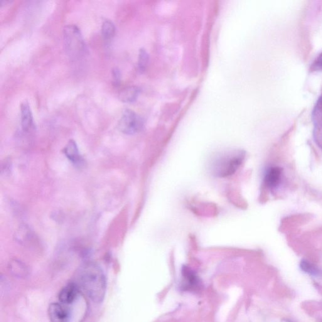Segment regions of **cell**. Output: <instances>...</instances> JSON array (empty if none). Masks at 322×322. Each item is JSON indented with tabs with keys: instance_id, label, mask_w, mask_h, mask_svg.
Segmentation results:
<instances>
[{
	"instance_id": "obj_2",
	"label": "cell",
	"mask_w": 322,
	"mask_h": 322,
	"mask_svg": "<svg viewBox=\"0 0 322 322\" xmlns=\"http://www.w3.org/2000/svg\"><path fill=\"white\" fill-rule=\"evenodd\" d=\"M244 157V152L241 151L225 154L214 160L211 170L214 175L220 178L232 175L242 165Z\"/></svg>"
},
{
	"instance_id": "obj_17",
	"label": "cell",
	"mask_w": 322,
	"mask_h": 322,
	"mask_svg": "<svg viewBox=\"0 0 322 322\" xmlns=\"http://www.w3.org/2000/svg\"><path fill=\"white\" fill-rule=\"evenodd\" d=\"M112 77L115 85H119L120 83V80H121V73H120L119 69L117 68L113 69Z\"/></svg>"
},
{
	"instance_id": "obj_13",
	"label": "cell",
	"mask_w": 322,
	"mask_h": 322,
	"mask_svg": "<svg viewBox=\"0 0 322 322\" xmlns=\"http://www.w3.org/2000/svg\"><path fill=\"white\" fill-rule=\"evenodd\" d=\"M102 33L105 40H110L115 36V27L112 21H105L102 27Z\"/></svg>"
},
{
	"instance_id": "obj_12",
	"label": "cell",
	"mask_w": 322,
	"mask_h": 322,
	"mask_svg": "<svg viewBox=\"0 0 322 322\" xmlns=\"http://www.w3.org/2000/svg\"><path fill=\"white\" fill-rule=\"evenodd\" d=\"M64 152L68 157L69 160H70L73 163H77L80 160V153H79V150L77 145L75 141L71 140L69 141L67 145L64 149Z\"/></svg>"
},
{
	"instance_id": "obj_6",
	"label": "cell",
	"mask_w": 322,
	"mask_h": 322,
	"mask_svg": "<svg viewBox=\"0 0 322 322\" xmlns=\"http://www.w3.org/2000/svg\"><path fill=\"white\" fill-rule=\"evenodd\" d=\"M48 316L51 322H68L69 311L60 303H51L48 308Z\"/></svg>"
},
{
	"instance_id": "obj_4",
	"label": "cell",
	"mask_w": 322,
	"mask_h": 322,
	"mask_svg": "<svg viewBox=\"0 0 322 322\" xmlns=\"http://www.w3.org/2000/svg\"><path fill=\"white\" fill-rule=\"evenodd\" d=\"M118 127L122 133L127 135H134L141 132L144 127V119L131 110H125L123 113L118 124Z\"/></svg>"
},
{
	"instance_id": "obj_3",
	"label": "cell",
	"mask_w": 322,
	"mask_h": 322,
	"mask_svg": "<svg viewBox=\"0 0 322 322\" xmlns=\"http://www.w3.org/2000/svg\"><path fill=\"white\" fill-rule=\"evenodd\" d=\"M64 45L66 53L71 58H77L85 51L84 39L80 29L74 25H69L64 29Z\"/></svg>"
},
{
	"instance_id": "obj_1",
	"label": "cell",
	"mask_w": 322,
	"mask_h": 322,
	"mask_svg": "<svg viewBox=\"0 0 322 322\" xmlns=\"http://www.w3.org/2000/svg\"><path fill=\"white\" fill-rule=\"evenodd\" d=\"M78 282L88 298L96 303L103 300L107 289V281L99 265L94 263L83 265L78 272Z\"/></svg>"
},
{
	"instance_id": "obj_5",
	"label": "cell",
	"mask_w": 322,
	"mask_h": 322,
	"mask_svg": "<svg viewBox=\"0 0 322 322\" xmlns=\"http://www.w3.org/2000/svg\"><path fill=\"white\" fill-rule=\"evenodd\" d=\"M314 137L319 144H322V97L319 98L312 112Z\"/></svg>"
},
{
	"instance_id": "obj_9",
	"label": "cell",
	"mask_w": 322,
	"mask_h": 322,
	"mask_svg": "<svg viewBox=\"0 0 322 322\" xmlns=\"http://www.w3.org/2000/svg\"><path fill=\"white\" fill-rule=\"evenodd\" d=\"M282 170L278 167H272L267 171L265 176V183L269 188H276L281 181Z\"/></svg>"
},
{
	"instance_id": "obj_10",
	"label": "cell",
	"mask_w": 322,
	"mask_h": 322,
	"mask_svg": "<svg viewBox=\"0 0 322 322\" xmlns=\"http://www.w3.org/2000/svg\"><path fill=\"white\" fill-rule=\"evenodd\" d=\"M141 93V90L137 87H129L120 91L119 98L124 103H133L136 102Z\"/></svg>"
},
{
	"instance_id": "obj_7",
	"label": "cell",
	"mask_w": 322,
	"mask_h": 322,
	"mask_svg": "<svg viewBox=\"0 0 322 322\" xmlns=\"http://www.w3.org/2000/svg\"><path fill=\"white\" fill-rule=\"evenodd\" d=\"M78 294V287L75 283L66 285L61 290L59 294V300L64 304L72 303L75 300Z\"/></svg>"
},
{
	"instance_id": "obj_14",
	"label": "cell",
	"mask_w": 322,
	"mask_h": 322,
	"mask_svg": "<svg viewBox=\"0 0 322 322\" xmlns=\"http://www.w3.org/2000/svg\"><path fill=\"white\" fill-rule=\"evenodd\" d=\"M149 60V55L147 51L144 49H140L138 60V68L140 71L144 72L146 70Z\"/></svg>"
},
{
	"instance_id": "obj_8",
	"label": "cell",
	"mask_w": 322,
	"mask_h": 322,
	"mask_svg": "<svg viewBox=\"0 0 322 322\" xmlns=\"http://www.w3.org/2000/svg\"><path fill=\"white\" fill-rule=\"evenodd\" d=\"M21 125L24 132H29L34 127L33 113L29 103L25 101L21 107Z\"/></svg>"
},
{
	"instance_id": "obj_15",
	"label": "cell",
	"mask_w": 322,
	"mask_h": 322,
	"mask_svg": "<svg viewBox=\"0 0 322 322\" xmlns=\"http://www.w3.org/2000/svg\"><path fill=\"white\" fill-rule=\"evenodd\" d=\"M300 267L302 270L306 273L311 275V276H316L319 273L318 268L315 265L312 264L311 263L305 260H302L300 262Z\"/></svg>"
},
{
	"instance_id": "obj_16",
	"label": "cell",
	"mask_w": 322,
	"mask_h": 322,
	"mask_svg": "<svg viewBox=\"0 0 322 322\" xmlns=\"http://www.w3.org/2000/svg\"><path fill=\"white\" fill-rule=\"evenodd\" d=\"M12 267L13 268V271H16L15 273L19 274V276H22V273L26 272V269L24 267V265L21 264L20 262H14V264L12 265Z\"/></svg>"
},
{
	"instance_id": "obj_18",
	"label": "cell",
	"mask_w": 322,
	"mask_h": 322,
	"mask_svg": "<svg viewBox=\"0 0 322 322\" xmlns=\"http://www.w3.org/2000/svg\"><path fill=\"white\" fill-rule=\"evenodd\" d=\"M311 70L313 71H322V54L316 59L313 65H311Z\"/></svg>"
},
{
	"instance_id": "obj_11",
	"label": "cell",
	"mask_w": 322,
	"mask_h": 322,
	"mask_svg": "<svg viewBox=\"0 0 322 322\" xmlns=\"http://www.w3.org/2000/svg\"><path fill=\"white\" fill-rule=\"evenodd\" d=\"M182 274H183L184 279L185 280L187 286L194 289L200 287V280L190 268L184 266L183 270H182Z\"/></svg>"
}]
</instances>
